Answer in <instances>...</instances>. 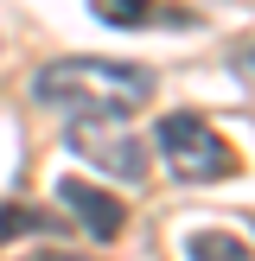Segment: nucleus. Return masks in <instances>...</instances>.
<instances>
[{
    "label": "nucleus",
    "instance_id": "8",
    "mask_svg": "<svg viewBox=\"0 0 255 261\" xmlns=\"http://www.w3.org/2000/svg\"><path fill=\"white\" fill-rule=\"evenodd\" d=\"M236 70H242V76L255 83V45H249V51H236Z\"/></svg>",
    "mask_w": 255,
    "mask_h": 261
},
{
    "label": "nucleus",
    "instance_id": "4",
    "mask_svg": "<svg viewBox=\"0 0 255 261\" xmlns=\"http://www.w3.org/2000/svg\"><path fill=\"white\" fill-rule=\"evenodd\" d=\"M58 204H64V211H70L96 242H115V236H121V223H128V217H121V198L102 191V185H89V178H64V185H58Z\"/></svg>",
    "mask_w": 255,
    "mask_h": 261
},
{
    "label": "nucleus",
    "instance_id": "1",
    "mask_svg": "<svg viewBox=\"0 0 255 261\" xmlns=\"http://www.w3.org/2000/svg\"><path fill=\"white\" fill-rule=\"evenodd\" d=\"M147 96H153V70L115 64V58H58L32 70V102L64 109L76 121H128Z\"/></svg>",
    "mask_w": 255,
    "mask_h": 261
},
{
    "label": "nucleus",
    "instance_id": "3",
    "mask_svg": "<svg viewBox=\"0 0 255 261\" xmlns=\"http://www.w3.org/2000/svg\"><path fill=\"white\" fill-rule=\"evenodd\" d=\"M70 147L89 153L102 172L128 178V185H140V178H147V153H140V140L128 134L121 121H76V127H70Z\"/></svg>",
    "mask_w": 255,
    "mask_h": 261
},
{
    "label": "nucleus",
    "instance_id": "2",
    "mask_svg": "<svg viewBox=\"0 0 255 261\" xmlns=\"http://www.w3.org/2000/svg\"><path fill=\"white\" fill-rule=\"evenodd\" d=\"M153 140H160V160H166V172H172L178 185H217V178L236 172V147H230L204 115H185V109L166 115V121L153 127Z\"/></svg>",
    "mask_w": 255,
    "mask_h": 261
},
{
    "label": "nucleus",
    "instance_id": "7",
    "mask_svg": "<svg viewBox=\"0 0 255 261\" xmlns=\"http://www.w3.org/2000/svg\"><path fill=\"white\" fill-rule=\"evenodd\" d=\"M96 19L102 25H153V13L134 7V0H96Z\"/></svg>",
    "mask_w": 255,
    "mask_h": 261
},
{
    "label": "nucleus",
    "instance_id": "5",
    "mask_svg": "<svg viewBox=\"0 0 255 261\" xmlns=\"http://www.w3.org/2000/svg\"><path fill=\"white\" fill-rule=\"evenodd\" d=\"M185 261H255L249 242L230 236V229H191L185 236Z\"/></svg>",
    "mask_w": 255,
    "mask_h": 261
},
{
    "label": "nucleus",
    "instance_id": "9",
    "mask_svg": "<svg viewBox=\"0 0 255 261\" xmlns=\"http://www.w3.org/2000/svg\"><path fill=\"white\" fill-rule=\"evenodd\" d=\"M26 261H83V255H26Z\"/></svg>",
    "mask_w": 255,
    "mask_h": 261
},
{
    "label": "nucleus",
    "instance_id": "6",
    "mask_svg": "<svg viewBox=\"0 0 255 261\" xmlns=\"http://www.w3.org/2000/svg\"><path fill=\"white\" fill-rule=\"evenodd\" d=\"M64 217H45V211H32V204H0V242L7 236H19V229H58Z\"/></svg>",
    "mask_w": 255,
    "mask_h": 261
}]
</instances>
